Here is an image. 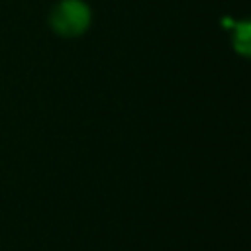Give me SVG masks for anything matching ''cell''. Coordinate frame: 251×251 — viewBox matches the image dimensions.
<instances>
[{
    "label": "cell",
    "mask_w": 251,
    "mask_h": 251,
    "mask_svg": "<svg viewBox=\"0 0 251 251\" xmlns=\"http://www.w3.org/2000/svg\"><path fill=\"white\" fill-rule=\"evenodd\" d=\"M90 12L80 0H63L51 18L53 27L63 35H78L86 29Z\"/></svg>",
    "instance_id": "1"
},
{
    "label": "cell",
    "mask_w": 251,
    "mask_h": 251,
    "mask_svg": "<svg viewBox=\"0 0 251 251\" xmlns=\"http://www.w3.org/2000/svg\"><path fill=\"white\" fill-rule=\"evenodd\" d=\"M233 47L241 55L251 57V22H243L233 27Z\"/></svg>",
    "instance_id": "2"
}]
</instances>
